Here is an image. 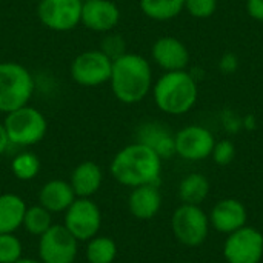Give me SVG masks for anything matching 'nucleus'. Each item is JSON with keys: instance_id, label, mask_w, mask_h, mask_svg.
<instances>
[{"instance_id": "7ed1b4c3", "label": "nucleus", "mask_w": 263, "mask_h": 263, "mask_svg": "<svg viewBox=\"0 0 263 263\" xmlns=\"http://www.w3.org/2000/svg\"><path fill=\"white\" fill-rule=\"evenodd\" d=\"M156 106L170 116H183L190 112L199 97V86L194 76L183 71L165 72L153 85Z\"/></svg>"}, {"instance_id": "473e14b6", "label": "nucleus", "mask_w": 263, "mask_h": 263, "mask_svg": "<svg viewBox=\"0 0 263 263\" xmlns=\"http://www.w3.org/2000/svg\"><path fill=\"white\" fill-rule=\"evenodd\" d=\"M9 139H8V134H6V129H5V125L0 123V156L8 149L9 146Z\"/></svg>"}, {"instance_id": "4be33fe9", "label": "nucleus", "mask_w": 263, "mask_h": 263, "mask_svg": "<svg viewBox=\"0 0 263 263\" xmlns=\"http://www.w3.org/2000/svg\"><path fill=\"white\" fill-rule=\"evenodd\" d=\"M185 0H140L142 12L153 20L165 22L177 17L183 11Z\"/></svg>"}, {"instance_id": "5701e85b", "label": "nucleus", "mask_w": 263, "mask_h": 263, "mask_svg": "<svg viewBox=\"0 0 263 263\" xmlns=\"http://www.w3.org/2000/svg\"><path fill=\"white\" fill-rule=\"evenodd\" d=\"M117 256V245L112 239L96 236L86 247L88 263H112Z\"/></svg>"}, {"instance_id": "ddd939ff", "label": "nucleus", "mask_w": 263, "mask_h": 263, "mask_svg": "<svg viewBox=\"0 0 263 263\" xmlns=\"http://www.w3.org/2000/svg\"><path fill=\"white\" fill-rule=\"evenodd\" d=\"M151 57L165 72L183 71L190 65V51L186 45L173 35L159 37L153 43Z\"/></svg>"}, {"instance_id": "412c9836", "label": "nucleus", "mask_w": 263, "mask_h": 263, "mask_svg": "<svg viewBox=\"0 0 263 263\" xmlns=\"http://www.w3.org/2000/svg\"><path fill=\"white\" fill-rule=\"evenodd\" d=\"M210 180L206 176L200 173H191L182 179L179 183V199L182 203L188 205H200L203 200H206L210 194Z\"/></svg>"}, {"instance_id": "a878e982", "label": "nucleus", "mask_w": 263, "mask_h": 263, "mask_svg": "<svg viewBox=\"0 0 263 263\" xmlns=\"http://www.w3.org/2000/svg\"><path fill=\"white\" fill-rule=\"evenodd\" d=\"M22 257V243L14 233L0 234V263H14Z\"/></svg>"}, {"instance_id": "f257e3e1", "label": "nucleus", "mask_w": 263, "mask_h": 263, "mask_svg": "<svg viewBox=\"0 0 263 263\" xmlns=\"http://www.w3.org/2000/svg\"><path fill=\"white\" fill-rule=\"evenodd\" d=\"M109 83L111 91L119 102L125 105L139 103L153 89L151 65L140 54L125 52L112 60Z\"/></svg>"}, {"instance_id": "c756f323", "label": "nucleus", "mask_w": 263, "mask_h": 263, "mask_svg": "<svg viewBox=\"0 0 263 263\" xmlns=\"http://www.w3.org/2000/svg\"><path fill=\"white\" fill-rule=\"evenodd\" d=\"M220 122H222L223 129L230 134H236L240 129H243L242 117L233 109H223V112L220 114Z\"/></svg>"}, {"instance_id": "2f4dec72", "label": "nucleus", "mask_w": 263, "mask_h": 263, "mask_svg": "<svg viewBox=\"0 0 263 263\" xmlns=\"http://www.w3.org/2000/svg\"><path fill=\"white\" fill-rule=\"evenodd\" d=\"M245 8H247V14L251 18L263 22V0H247Z\"/></svg>"}, {"instance_id": "aec40b11", "label": "nucleus", "mask_w": 263, "mask_h": 263, "mask_svg": "<svg viewBox=\"0 0 263 263\" xmlns=\"http://www.w3.org/2000/svg\"><path fill=\"white\" fill-rule=\"evenodd\" d=\"M26 213L25 202L15 194L0 196V234L14 233L23 225Z\"/></svg>"}, {"instance_id": "4468645a", "label": "nucleus", "mask_w": 263, "mask_h": 263, "mask_svg": "<svg viewBox=\"0 0 263 263\" xmlns=\"http://www.w3.org/2000/svg\"><path fill=\"white\" fill-rule=\"evenodd\" d=\"M210 225L220 234H231L247 225L248 211L239 199H222L219 200L208 214Z\"/></svg>"}, {"instance_id": "7c9ffc66", "label": "nucleus", "mask_w": 263, "mask_h": 263, "mask_svg": "<svg viewBox=\"0 0 263 263\" xmlns=\"http://www.w3.org/2000/svg\"><path fill=\"white\" fill-rule=\"evenodd\" d=\"M219 69L225 76H233L239 69V57L234 52H225L219 59Z\"/></svg>"}, {"instance_id": "f704fd0d", "label": "nucleus", "mask_w": 263, "mask_h": 263, "mask_svg": "<svg viewBox=\"0 0 263 263\" xmlns=\"http://www.w3.org/2000/svg\"><path fill=\"white\" fill-rule=\"evenodd\" d=\"M14 263H39V262H37V260H34V259H22V257H20L17 262H14Z\"/></svg>"}, {"instance_id": "423d86ee", "label": "nucleus", "mask_w": 263, "mask_h": 263, "mask_svg": "<svg viewBox=\"0 0 263 263\" xmlns=\"http://www.w3.org/2000/svg\"><path fill=\"white\" fill-rule=\"evenodd\" d=\"M171 228L174 237L185 247H200L210 233L208 214L200 208V205L182 203L173 214Z\"/></svg>"}, {"instance_id": "c9c22d12", "label": "nucleus", "mask_w": 263, "mask_h": 263, "mask_svg": "<svg viewBox=\"0 0 263 263\" xmlns=\"http://www.w3.org/2000/svg\"><path fill=\"white\" fill-rule=\"evenodd\" d=\"M82 2H88V0H82Z\"/></svg>"}, {"instance_id": "cd10ccee", "label": "nucleus", "mask_w": 263, "mask_h": 263, "mask_svg": "<svg viewBox=\"0 0 263 263\" xmlns=\"http://www.w3.org/2000/svg\"><path fill=\"white\" fill-rule=\"evenodd\" d=\"M183 9L194 18H208L217 9V0H185Z\"/></svg>"}, {"instance_id": "c85d7f7f", "label": "nucleus", "mask_w": 263, "mask_h": 263, "mask_svg": "<svg viewBox=\"0 0 263 263\" xmlns=\"http://www.w3.org/2000/svg\"><path fill=\"white\" fill-rule=\"evenodd\" d=\"M100 51L111 60H116L126 52V42L120 34H108L100 43Z\"/></svg>"}, {"instance_id": "bb28decb", "label": "nucleus", "mask_w": 263, "mask_h": 263, "mask_svg": "<svg viewBox=\"0 0 263 263\" xmlns=\"http://www.w3.org/2000/svg\"><path fill=\"white\" fill-rule=\"evenodd\" d=\"M234 157H236V145L230 139L216 142L213 153H211V159L214 160L216 165L228 166L230 163H233Z\"/></svg>"}, {"instance_id": "20e7f679", "label": "nucleus", "mask_w": 263, "mask_h": 263, "mask_svg": "<svg viewBox=\"0 0 263 263\" xmlns=\"http://www.w3.org/2000/svg\"><path fill=\"white\" fill-rule=\"evenodd\" d=\"M34 92L32 74L17 62H0V112L26 106Z\"/></svg>"}, {"instance_id": "9b49d317", "label": "nucleus", "mask_w": 263, "mask_h": 263, "mask_svg": "<svg viewBox=\"0 0 263 263\" xmlns=\"http://www.w3.org/2000/svg\"><path fill=\"white\" fill-rule=\"evenodd\" d=\"M77 239L65 225H52L39 240L42 263H74L77 257Z\"/></svg>"}, {"instance_id": "2eb2a0df", "label": "nucleus", "mask_w": 263, "mask_h": 263, "mask_svg": "<svg viewBox=\"0 0 263 263\" xmlns=\"http://www.w3.org/2000/svg\"><path fill=\"white\" fill-rule=\"evenodd\" d=\"M120 20V9L112 0H88L82 6V23L96 32H111Z\"/></svg>"}, {"instance_id": "b1692460", "label": "nucleus", "mask_w": 263, "mask_h": 263, "mask_svg": "<svg viewBox=\"0 0 263 263\" xmlns=\"http://www.w3.org/2000/svg\"><path fill=\"white\" fill-rule=\"evenodd\" d=\"M23 227L29 234L40 237L52 227L51 213L46 208H43L42 205L26 208V213L23 217Z\"/></svg>"}, {"instance_id": "f8f14e48", "label": "nucleus", "mask_w": 263, "mask_h": 263, "mask_svg": "<svg viewBox=\"0 0 263 263\" xmlns=\"http://www.w3.org/2000/svg\"><path fill=\"white\" fill-rule=\"evenodd\" d=\"M176 154L190 162H200L211 157L216 139L213 133L200 125H190L174 134Z\"/></svg>"}, {"instance_id": "9d476101", "label": "nucleus", "mask_w": 263, "mask_h": 263, "mask_svg": "<svg viewBox=\"0 0 263 263\" xmlns=\"http://www.w3.org/2000/svg\"><path fill=\"white\" fill-rule=\"evenodd\" d=\"M102 225V214L99 206L89 197L76 199L66 210L65 228L80 242L91 240L97 236Z\"/></svg>"}, {"instance_id": "dca6fc26", "label": "nucleus", "mask_w": 263, "mask_h": 263, "mask_svg": "<svg viewBox=\"0 0 263 263\" xmlns=\"http://www.w3.org/2000/svg\"><path fill=\"white\" fill-rule=\"evenodd\" d=\"M137 142L151 148L162 160L170 159L176 154L174 134L160 123L149 122L139 128Z\"/></svg>"}, {"instance_id": "6e6552de", "label": "nucleus", "mask_w": 263, "mask_h": 263, "mask_svg": "<svg viewBox=\"0 0 263 263\" xmlns=\"http://www.w3.org/2000/svg\"><path fill=\"white\" fill-rule=\"evenodd\" d=\"M227 263H260L263 259V234L253 227L243 228L227 236L223 243Z\"/></svg>"}, {"instance_id": "f3484780", "label": "nucleus", "mask_w": 263, "mask_h": 263, "mask_svg": "<svg viewBox=\"0 0 263 263\" xmlns=\"http://www.w3.org/2000/svg\"><path fill=\"white\" fill-rule=\"evenodd\" d=\"M128 206L131 214L139 220L153 219L162 206V194L157 185H142L133 188L128 199Z\"/></svg>"}, {"instance_id": "393cba45", "label": "nucleus", "mask_w": 263, "mask_h": 263, "mask_svg": "<svg viewBox=\"0 0 263 263\" xmlns=\"http://www.w3.org/2000/svg\"><path fill=\"white\" fill-rule=\"evenodd\" d=\"M12 174L20 180H31L40 171V160L34 153H22L11 163Z\"/></svg>"}, {"instance_id": "6ab92c4d", "label": "nucleus", "mask_w": 263, "mask_h": 263, "mask_svg": "<svg viewBox=\"0 0 263 263\" xmlns=\"http://www.w3.org/2000/svg\"><path fill=\"white\" fill-rule=\"evenodd\" d=\"M102 179L103 176L100 166L91 160H86L74 168L69 185L72 186L77 197H91L99 191Z\"/></svg>"}, {"instance_id": "a211bd4d", "label": "nucleus", "mask_w": 263, "mask_h": 263, "mask_svg": "<svg viewBox=\"0 0 263 263\" xmlns=\"http://www.w3.org/2000/svg\"><path fill=\"white\" fill-rule=\"evenodd\" d=\"M76 197L77 196L72 186L63 180H49L42 186L39 193L40 205L46 208L49 213L66 211L71 206V203L76 200Z\"/></svg>"}, {"instance_id": "0eeeda50", "label": "nucleus", "mask_w": 263, "mask_h": 263, "mask_svg": "<svg viewBox=\"0 0 263 263\" xmlns=\"http://www.w3.org/2000/svg\"><path fill=\"white\" fill-rule=\"evenodd\" d=\"M112 60L100 49H89L80 52L71 63V79L86 88H96L109 82Z\"/></svg>"}, {"instance_id": "72a5a7b5", "label": "nucleus", "mask_w": 263, "mask_h": 263, "mask_svg": "<svg viewBox=\"0 0 263 263\" xmlns=\"http://www.w3.org/2000/svg\"><path fill=\"white\" fill-rule=\"evenodd\" d=\"M242 126H243V129H248V131H251V129H254V128L257 126V122H256V117H254L253 114H248V116H243V117H242Z\"/></svg>"}, {"instance_id": "1a4fd4ad", "label": "nucleus", "mask_w": 263, "mask_h": 263, "mask_svg": "<svg viewBox=\"0 0 263 263\" xmlns=\"http://www.w3.org/2000/svg\"><path fill=\"white\" fill-rule=\"evenodd\" d=\"M82 0H40L37 17L51 31L65 32L82 23Z\"/></svg>"}, {"instance_id": "39448f33", "label": "nucleus", "mask_w": 263, "mask_h": 263, "mask_svg": "<svg viewBox=\"0 0 263 263\" xmlns=\"http://www.w3.org/2000/svg\"><path fill=\"white\" fill-rule=\"evenodd\" d=\"M3 125L9 143L17 146H31L39 143L45 137L48 129L45 116L29 105L8 112Z\"/></svg>"}, {"instance_id": "f03ea898", "label": "nucleus", "mask_w": 263, "mask_h": 263, "mask_svg": "<svg viewBox=\"0 0 263 263\" xmlns=\"http://www.w3.org/2000/svg\"><path fill=\"white\" fill-rule=\"evenodd\" d=\"M109 170L120 185L129 188L157 185L162 173V159L146 145L134 142L114 156Z\"/></svg>"}]
</instances>
